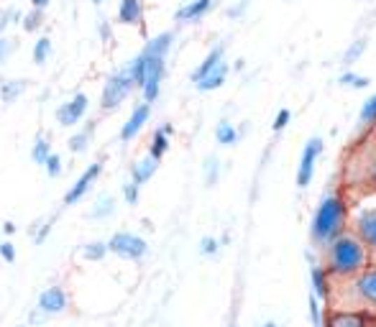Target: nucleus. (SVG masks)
I'll use <instances>...</instances> for the list:
<instances>
[{"mask_svg": "<svg viewBox=\"0 0 376 327\" xmlns=\"http://www.w3.org/2000/svg\"><path fill=\"white\" fill-rule=\"evenodd\" d=\"M100 171H103V164H92L90 169H85V174L77 179V184H74L72 189L64 194V205H74L77 200H82V197H85V192H88L90 187H92V182L97 179V174H100Z\"/></svg>", "mask_w": 376, "mask_h": 327, "instance_id": "ddd939ff", "label": "nucleus"}, {"mask_svg": "<svg viewBox=\"0 0 376 327\" xmlns=\"http://www.w3.org/2000/svg\"><path fill=\"white\" fill-rule=\"evenodd\" d=\"M223 61H225V46H223V44L213 46V49L207 52L205 59H202V64H200V67L195 69V72H192L190 80L195 82V85H197V82L202 80V77L210 75V72H213V69L218 67V64H223Z\"/></svg>", "mask_w": 376, "mask_h": 327, "instance_id": "dca6fc26", "label": "nucleus"}, {"mask_svg": "<svg viewBox=\"0 0 376 327\" xmlns=\"http://www.w3.org/2000/svg\"><path fill=\"white\" fill-rule=\"evenodd\" d=\"M172 41H174V34L167 31V34H159L156 38H151V41L146 44V49L151 54H162V57H167V52L172 49Z\"/></svg>", "mask_w": 376, "mask_h": 327, "instance_id": "393cba45", "label": "nucleus"}, {"mask_svg": "<svg viewBox=\"0 0 376 327\" xmlns=\"http://www.w3.org/2000/svg\"><path fill=\"white\" fill-rule=\"evenodd\" d=\"M108 253V243H88L85 245V259L88 261H100Z\"/></svg>", "mask_w": 376, "mask_h": 327, "instance_id": "2f4dec72", "label": "nucleus"}, {"mask_svg": "<svg viewBox=\"0 0 376 327\" xmlns=\"http://www.w3.org/2000/svg\"><path fill=\"white\" fill-rule=\"evenodd\" d=\"M128 72H131V77H133V85H136V87H144V82H146V57L139 54V57L128 64Z\"/></svg>", "mask_w": 376, "mask_h": 327, "instance_id": "a878e982", "label": "nucleus"}, {"mask_svg": "<svg viewBox=\"0 0 376 327\" xmlns=\"http://www.w3.org/2000/svg\"><path fill=\"white\" fill-rule=\"evenodd\" d=\"M228 327H238V320H236V314L230 317V322H228Z\"/></svg>", "mask_w": 376, "mask_h": 327, "instance_id": "c03bdc74", "label": "nucleus"}, {"mask_svg": "<svg viewBox=\"0 0 376 327\" xmlns=\"http://www.w3.org/2000/svg\"><path fill=\"white\" fill-rule=\"evenodd\" d=\"M111 212H113V197L111 194H103V197H100V205L90 212V217H105V215H111Z\"/></svg>", "mask_w": 376, "mask_h": 327, "instance_id": "72a5a7b5", "label": "nucleus"}, {"mask_svg": "<svg viewBox=\"0 0 376 327\" xmlns=\"http://www.w3.org/2000/svg\"><path fill=\"white\" fill-rule=\"evenodd\" d=\"M23 87H26L23 82H6V85H3V100H6V103H13L15 97L23 92Z\"/></svg>", "mask_w": 376, "mask_h": 327, "instance_id": "473e14b6", "label": "nucleus"}, {"mask_svg": "<svg viewBox=\"0 0 376 327\" xmlns=\"http://www.w3.org/2000/svg\"><path fill=\"white\" fill-rule=\"evenodd\" d=\"M39 307H41V312H46V314L62 312V310L67 307V294L60 289V286H49V289L41 291Z\"/></svg>", "mask_w": 376, "mask_h": 327, "instance_id": "2eb2a0df", "label": "nucleus"}, {"mask_svg": "<svg viewBox=\"0 0 376 327\" xmlns=\"http://www.w3.org/2000/svg\"><path fill=\"white\" fill-rule=\"evenodd\" d=\"M0 256L8 261V263H13L15 261V248H13V243H3L0 245Z\"/></svg>", "mask_w": 376, "mask_h": 327, "instance_id": "ea45409f", "label": "nucleus"}, {"mask_svg": "<svg viewBox=\"0 0 376 327\" xmlns=\"http://www.w3.org/2000/svg\"><path fill=\"white\" fill-rule=\"evenodd\" d=\"M108 251L120 256V259L139 261L146 256L148 245H146V240L139 238V235H133V233H116V235L108 240Z\"/></svg>", "mask_w": 376, "mask_h": 327, "instance_id": "0eeeda50", "label": "nucleus"}, {"mask_svg": "<svg viewBox=\"0 0 376 327\" xmlns=\"http://www.w3.org/2000/svg\"><path fill=\"white\" fill-rule=\"evenodd\" d=\"M225 80H228V61L218 64V67H215L210 75L202 77V80H200L195 87H197L200 92H213V89H221L223 85H225Z\"/></svg>", "mask_w": 376, "mask_h": 327, "instance_id": "f3484780", "label": "nucleus"}, {"mask_svg": "<svg viewBox=\"0 0 376 327\" xmlns=\"http://www.w3.org/2000/svg\"><path fill=\"white\" fill-rule=\"evenodd\" d=\"M144 57H146V82H144V100L146 103H154L156 97H159V87H162V80H164V57L162 54H151L148 49H144Z\"/></svg>", "mask_w": 376, "mask_h": 327, "instance_id": "6e6552de", "label": "nucleus"}, {"mask_svg": "<svg viewBox=\"0 0 376 327\" xmlns=\"http://www.w3.org/2000/svg\"><path fill=\"white\" fill-rule=\"evenodd\" d=\"M310 284H312V294H315L320 302L328 305V299H330L333 276L328 274V268H325L323 263H312L310 266Z\"/></svg>", "mask_w": 376, "mask_h": 327, "instance_id": "f8f14e48", "label": "nucleus"}, {"mask_svg": "<svg viewBox=\"0 0 376 327\" xmlns=\"http://www.w3.org/2000/svg\"><path fill=\"white\" fill-rule=\"evenodd\" d=\"M31 3H34V8H36V10H41V8L49 6V0H31Z\"/></svg>", "mask_w": 376, "mask_h": 327, "instance_id": "79ce46f5", "label": "nucleus"}, {"mask_svg": "<svg viewBox=\"0 0 376 327\" xmlns=\"http://www.w3.org/2000/svg\"><path fill=\"white\" fill-rule=\"evenodd\" d=\"M172 133V126H164L162 131H156L154 138H151V149H148V154L154 159H159L162 161V157L167 154V149H169V138L167 136Z\"/></svg>", "mask_w": 376, "mask_h": 327, "instance_id": "4be33fe9", "label": "nucleus"}, {"mask_svg": "<svg viewBox=\"0 0 376 327\" xmlns=\"http://www.w3.org/2000/svg\"><path fill=\"white\" fill-rule=\"evenodd\" d=\"M325 327H376V314L358 310H328Z\"/></svg>", "mask_w": 376, "mask_h": 327, "instance_id": "9d476101", "label": "nucleus"}, {"mask_svg": "<svg viewBox=\"0 0 376 327\" xmlns=\"http://www.w3.org/2000/svg\"><path fill=\"white\" fill-rule=\"evenodd\" d=\"M213 6H215V0H192V3L179 8L177 13H174V18H177V21H200Z\"/></svg>", "mask_w": 376, "mask_h": 327, "instance_id": "a211bd4d", "label": "nucleus"}, {"mask_svg": "<svg viewBox=\"0 0 376 327\" xmlns=\"http://www.w3.org/2000/svg\"><path fill=\"white\" fill-rule=\"evenodd\" d=\"M218 171H221V164H218V159H215V157H210V159H207V166H205V182L210 187L218 182Z\"/></svg>", "mask_w": 376, "mask_h": 327, "instance_id": "f704fd0d", "label": "nucleus"}, {"mask_svg": "<svg viewBox=\"0 0 376 327\" xmlns=\"http://www.w3.org/2000/svg\"><path fill=\"white\" fill-rule=\"evenodd\" d=\"M292 123V110H287V108H281L279 112H277V118H274V123H272V131L274 133H281L284 128Z\"/></svg>", "mask_w": 376, "mask_h": 327, "instance_id": "7c9ffc66", "label": "nucleus"}, {"mask_svg": "<svg viewBox=\"0 0 376 327\" xmlns=\"http://www.w3.org/2000/svg\"><path fill=\"white\" fill-rule=\"evenodd\" d=\"M49 143L44 141V136H39L36 143H34V149H31V159L36 164H41V166H46V161H49Z\"/></svg>", "mask_w": 376, "mask_h": 327, "instance_id": "cd10ccee", "label": "nucleus"}, {"mask_svg": "<svg viewBox=\"0 0 376 327\" xmlns=\"http://www.w3.org/2000/svg\"><path fill=\"white\" fill-rule=\"evenodd\" d=\"M156 169H159V159H154L151 154H148L146 159H141V161H136V166H133V179L131 182H136V184H144V182H148V179L154 177Z\"/></svg>", "mask_w": 376, "mask_h": 327, "instance_id": "aec40b11", "label": "nucleus"}, {"mask_svg": "<svg viewBox=\"0 0 376 327\" xmlns=\"http://www.w3.org/2000/svg\"><path fill=\"white\" fill-rule=\"evenodd\" d=\"M136 87L133 85V77L128 69L118 72V75H113L111 80L105 82V89H103V108L105 110H113L116 105H120L128 97V92Z\"/></svg>", "mask_w": 376, "mask_h": 327, "instance_id": "1a4fd4ad", "label": "nucleus"}, {"mask_svg": "<svg viewBox=\"0 0 376 327\" xmlns=\"http://www.w3.org/2000/svg\"><path fill=\"white\" fill-rule=\"evenodd\" d=\"M323 253H325L323 266L328 268V274L333 279H348V276L361 274L363 268L371 266L369 248L363 245V240L351 228L325 245Z\"/></svg>", "mask_w": 376, "mask_h": 327, "instance_id": "7ed1b4c3", "label": "nucleus"}, {"mask_svg": "<svg viewBox=\"0 0 376 327\" xmlns=\"http://www.w3.org/2000/svg\"><path fill=\"white\" fill-rule=\"evenodd\" d=\"M123 197L128 205H136V202H139V184H136V182H128V184L123 187Z\"/></svg>", "mask_w": 376, "mask_h": 327, "instance_id": "4c0bfd02", "label": "nucleus"}, {"mask_svg": "<svg viewBox=\"0 0 376 327\" xmlns=\"http://www.w3.org/2000/svg\"><path fill=\"white\" fill-rule=\"evenodd\" d=\"M371 128H376V95H371L358 112V133H366Z\"/></svg>", "mask_w": 376, "mask_h": 327, "instance_id": "412c9836", "label": "nucleus"}, {"mask_svg": "<svg viewBox=\"0 0 376 327\" xmlns=\"http://www.w3.org/2000/svg\"><path fill=\"white\" fill-rule=\"evenodd\" d=\"M6 52H8V44H6V38H0V59L6 57Z\"/></svg>", "mask_w": 376, "mask_h": 327, "instance_id": "37998d69", "label": "nucleus"}, {"mask_svg": "<svg viewBox=\"0 0 376 327\" xmlns=\"http://www.w3.org/2000/svg\"><path fill=\"white\" fill-rule=\"evenodd\" d=\"M218 248H221V243L215 238H210V235H205V238L200 240V253H202V256H215Z\"/></svg>", "mask_w": 376, "mask_h": 327, "instance_id": "c9c22d12", "label": "nucleus"}, {"mask_svg": "<svg viewBox=\"0 0 376 327\" xmlns=\"http://www.w3.org/2000/svg\"><path fill=\"white\" fill-rule=\"evenodd\" d=\"M340 189L346 194L376 192V128L358 133L340 166Z\"/></svg>", "mask_w": 376, "mask_h": 327, "instance_id": "f257e3e1", "label": "nucleus"}, {"mask_svg": "<svg viewBox=\"0 0 376 327\" xmlns=\"http://www.w3.org/2000/svg\"><path fill=\"white\" fill-rule=\"evenodd\" d=\"M348 217H351V202H348V194L338 187L325 194L315 208V215L310 220V238L315 240V245L325 248L340 233L348 231Z\"/></svg>", "mask_w": 376, "mask_h": 327, "instance_id": "20e7f679", "label": "nucleus"}, {"mask_svg": "<svg viewBox=\"0 0 376 327\" xmlns=\"http://www.w3.org/2000/svg\"><path fill=\"white\" fill-rule=\"evenodd\" d=\"M348 202H351L348 228L363 240L371 253V263H376V192L348 194Z\"/></svg>", "mask_w": 376, "mask_h": 327, "instance_id": "39448f33", "label": "nucleus"}, {"mask_svg": "<svg viewBox=\"0 0 376 327\" xmlns=\"http://www.w3.org/2000/svg\"><path fill=\"white\" fill-rule=\"evenodd\" d=\"M88 138H90L88 133L72 136V138H69V151H77V154H80V151H85V149H88Z\"/></svg>", "mask_w": 376, "mask_h": 327, "instance_id": "e433bc0d", "label": "nucleus"}, {"mask_svg": "<svg viewBox=\"0 0 376 327\" xmlns=\"http://www.w3.org/2000/svg\"><path fill=\"white\" fill-rule=\"evenodd\" d=\"M49 54H52V41L49 38H39L36 46H34V61L36 64H44L46 59H49Z\"/></svg>", "mask_w": 376, "mask_h": 327, "instance_id": "c85d7f7f", "label": "nucleus"}, {"mask_svg": "<svg viewBox=\"0 0 376 327\" xmlns=\"http://www.w3.org/2000/svg\"><path fill=\"white\" fill-rule=\"evenodd\" d=\"M264 327H277V322H272V320H269V322H264Z\"/></svg>", "mask_w": 376, "mask_h": 327, "instance_id": "a18cd8bd", "label": "nucleus"}, {"mask_svg": "<svg viewBox=\"0 0 376 327\" xmlns=\"http://www.w3.org/2000/svg\"><path fill=\"white\" fill-rule=\"evenodd\" d=\"M0 245H3V243H0Z\"/></svg>", "mask_w": 376, "mask_h": 327, "instance_id": "de8ad7c7", "label": "nucleus"}, {"mask_svg": "<svg viewBox=\"0 0 376 327\" xmlns=\"http://www.w3.org/2000/svg\"><path fill=\"white\" fill-rule=\"evenodd\" d=\"M215 141L221 143V146H233V143H238V131L230 126L228 120H223L215 128Z\"/></svg>", "mask_w": 376, "mask_h": 327, "instance_id": "5701e85b", "label": "nucleus"}, {"mask_svg": "<svg viewBox=\"0 0 376 327\" xmlns=\"http://www.w3.org/2000/svg\"><path fill=\"white\" fill-rule=\"evenodd\" d=\"M39 23H41V13H39L36 8H34V13L29 15V18H26V31H34L39 26Z\"/></svg>", "mask_w": 376, "mask_h": 327, "instance_id": "a19ab883", "label": "nucleus"}, {"mask_svg": "<svg viewBox=\"0 0 376 327\" xmlns=\"http://www.w3.org/2000/svg\"><path fill=\"white\" fill-rule=\"evenodd\" d=\"M88 112V95H74L69 103H64L57 110V120H60V126H64V128H72V126H77L82 120V115Z\"/></svg>", "mask_w": 376, "mask_h": 327, "instance_id": "9b49d317", "label": "nucleus"}, {"mask_svg": "<svg viewBox=\"0 0 376 327\" xmlns=\"http://www.w3.org/2000/svg\"><path fill=\"white\" fill-rule=\"evenodd\" d=\"M141 18H144V6L141 0H120L118 8V21L125 26H139Z\"/></svg>", "mask_w": 376, "mask_h": 327, "instance_id": "6ab92c4d", "label": "nucleus"}, {"mask_svg": "<svg viewBox=\"0 0 376 327\" xmlns=\"http://www.w3.org/2000/svg\"><path fill=\"white\" fill-rule=\"evenodd\" d=\"M148 115H151V105H148V103L139 105V108L131 112V118L125 120V126L120 128V141H131V138H136L141 128L146 126Z\"/></svg>", "mask_w": 376, "mask_h": 327, "instance_id": "4468645a", "label": "nucleus"}, {"mask_svg": "<svg viewBox=\"0 0 376 327\" xmlns=\"http://www.w3.org/2000/svg\"><path fill=\"white\" fill-rule=\"evenodd\" d=\"M366 46H369V38H366V36H363V38H356L354 44H351V46L346 49V54H343V64H346V67H351L354 61L361 59L363 52H366Z\"/></svg>", "mask_w": 376, "mask_h": 327, "instance_id": "b1692460", "label": "nucleus"}, {"mask_svg": "<svg viewBox=\"0 0 376 327\" xmlns=\"http://www.w3.org/2000/svg\"><path fill=\"white\" fill-rule=\"evenodd\" d=\"M60 171H62V159L60 157H49V161H46V174H49V177H60Z\"/></svg>", "mask_w": 376, "mask_h": 327, "instance_id": "58836bf2", "label": "nucleus"}, {"mask_svg": "<svg viewBox=\"0 0 376 327\" xmlns=\"http://www.w3.org/2000/svg\"><path fill=\"white\" fill-rule=\"evenodd\" d=\"M92 3H97V6H100V3H105V0H92Z\"/></svg>", "mask_w": 376, "mask_h": 327, "instance_id": "49530a36", "label": "nucleus"}, {"mask_svg": "<svg viewBox=\"0 0 376 327\" xmlns=\"http://www.w3.org/2000/svg\"><path fill=\"white\" fill-rule=\"evenodd\" d=\"M310 320L312 327H325V317H323V307H320V299L310 291Z\"/></svg>", "mask_w": 376, "mask_h": 327, "instance_id": "c756f323", "label": "nucleus"}, {"mask_svg": "<svg viewBox=\"0 0 376 327\" xmlns=\"http://www.w3.org/2000/svg\"><path fill=\"white\" fill-rule=\"evenodd\" d=\"M338 85L340 87H354V89H366L371 85L369 77L358 75V72H343V75L338 77Z\"/></svg>", "mask_w": 376, "mask_h": 327, "instance_id": "bb28decb", "label": "nucleus"}, {"mask_svg": "<svg viewBox=\"0 0 376 327\" xmlns=\"http://www.w3.org/2000/svg\"><path fill=\"white\" fill-rule=\"evenodd\" d=\"M328 310H358L376 314V263L348 279H333Z\"/></svg>", "mask_w": 376, "mask_h": 327, "instance_id": "f03ea898", "label": "nucleus"}, {"mask_svg": "<svg viewBox=\"0 0 376 327\" xmlns=\"http://www.w3.org/2000/svg\"><path fill=\"white\" fill-rule=\"evenodd\" d=\"M325 143L320 136H312L310 141L305 143L302 149V157H300V164H297V187L305 189V187H310L312 177H315V166H317V159L323 154Z\"/></svg>", "mask_w": 376, "mask_h": 327, "instance_id": "423d86ee", "label": "nucleus"}]
</instances>
